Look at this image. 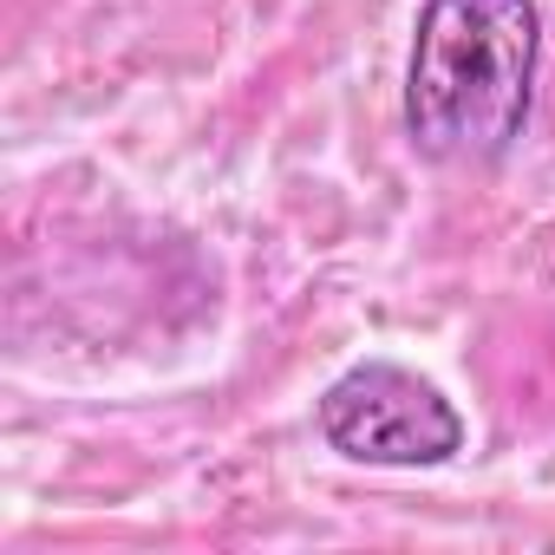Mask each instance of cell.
Instances as JSON below:
<instances>
[{"mask_svg": "<svg viewBox=\"0 0 555 555\" xmlns=\"http://www.w3.org/2000/svg\"><path fill=\"white\" fill-rule=\"evenodd\" d=\"M321 438L353 464L431 470V464H451L464 451V418L412 366L366 360V366H347L321 392Z\"/></svg>", "mask_w": 555, "mask_h": 555, "instance_id": "2", "label": "cell"}, {"mask_svg": "<svg viewBox=\"0 0 555 555\" xmlns=\"http://www.w3.org/2000/svg\"><path fill=\"white\" fill-rule=\"evenodd\" d=\"M542 66L535 0H425L405 60V131L431 164L483 170L529 125Z\"/></svg>", "mask_w": 555, "mask_h": 555, "instance_id": "1", "label": "cell"}]
</instances>
